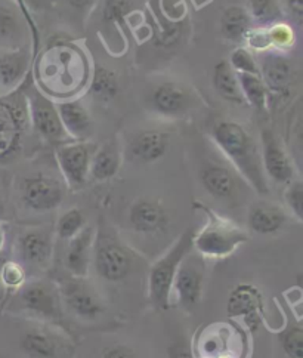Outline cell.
<instances>
[{"instance_id":"obj_1","label":"cell","mask_w":303,"mask_h":358,"mask_svg":"<svg viewBox=\"0 0 303 358\" xmlns=\"http://www.w3.org/2000/svg\"><path fill=\"white\" fill-rule=\"evenodd\" d=\"M210 136L235 171L258 194L265 196L269 193L268 178L263 172L260 159V147L242 123L221 120L213 124Z\"/></svg>"},{"instance_id":"obj_2","label":"cell","mask_w":303,"mask_h":358,"mask_svg":"<svg viewBox=\"0 0 303 358\" xmlns=\"http://www.w3.org/2000/svg\"><path fill=\"white\" fill-rule=\"evenodd\" d=\"M194 208L206 215V222L198 231H194L193 250L205 259L228 258L249 240L247 231L225 218L216 210L201 201H194Z\"/></svg>"},{"instance_id":"obj_3","label":"cell","mask_w":303,"mask_h":358,"mask_svg":"<svg viewBox=\"0 0 303 358\" xmlns=\"http://www.w3.org/2000/svg\"><path fill=\"white\" fill-rule=\"evenodd\" d=\"M40 69L45 89L49 94L77 91L87 79V64L79 49L59 43L49 48L42 55Z\"/></svg>"},{"instance_id":"obj_4","label":"cell","mask_w":303,"mask_h":358,"mask_svg":"<svg viewBox=\"0 0 303 358\" xmlns=\"http://www.w3.org/2000/svg\"><path fill=\"white\" fill-rule=\"evenodd\" d=\"M194 229L188 228L178 240L151 265L148 273V301L156 311L170 308L172 285L176 271L188 253L193 252Z\"/></svg>"},{"instance_id":"obj_5","label":"cell","mask_w":303,"mask_h":358,"mask_svg":"<svg viewBox=\"0 0 303 358\" xmlns=\"http://www.w3.org/2000/svg\"><path fill=\"white\" fill-rule=\"evenodd\" d=\"M29 124L25 96H0V162L10 159L20 150L22 134Z\"/></svg>"},{"instance_id":"obj_6","label":"cell","mask_w":303,"mask_h":358,"mask_svg":"<svg viewBox=\"0 0 303 358\" xmlns=\"http://www.w3.org/2000/svg\"><path fill=\"white\" fill-rule=\"evenodd\" d=\"M24 96L27 102L29 122L37 134L55 145L71 141L62 127L57 104L52 99L36 86L30 87Z\"/></svg>"},{"instance_id":"obj_7","label":"cell","mask_w":303,"mask_h":358,"mask_svg":"<svg viewBox=\"0 0 303 358\" xmlns=\"http://www.w3.org/2000/svg\"><path fill=\"white\" fill-rule=\"evenodd\" d=\"M96 145L91 141H67L55 148L58 168L71 189L83 188L89 181L92 156Z\"/></svg>"},{"instance_id":"obj_8","label":"cell","mask_w":303,"mask_h":358,"mask_svg":"<svg viewBox=\"0 0 303 358\" xmlns=\"http://www.w3.org/2000/svg\"><path fill=\"white\" fill-rule=\"evenodd\" d=\"M58 293L61 303L66 308L86 322H95L104 314L105 306L99 298L92 285L87 283V278L68 277L58 281Z\"/></svg>"},{"instance_id":"obj_9","label":"cell","mask_w":303,"mask_h":358,"mask_svg":"<svg viewBox=\"0 0 303 358\" xmlns=\"http://www.w3.org/2000/svg\"><path fill=\"white\" fill-rule=\"evenodd\" d=\"M206 278V265L205 258H201L197 253H188L186 258L181 262L178 271H176L172 295H175L178 302L185 311H193L201 302L203 296Z\"/></svg>"},{"instance_id":"obj_10","label":"cell","mask_w":303,"mask_h":358,"mask_svg":"<svg viewBox=\"0 0 303 358\" xmlns=\"http://www.w3.org/2000/svg\"><path fill=\"white\" fill-rule=\"evenodd\" d=\"M92 262L96 274L110 283H119L132 271L133 259L131 250L112 237L96 236Z\"/></svg>"},{"instance_id":"obj_11","label":"cell","mask_w":303,"mask_h":358,"mask_svg":"<svg viewBox=\"0 0 303 358\" xmlns=\"http://www.w3.org/2000/svg\"><path fill=\"white\" fill-rule=\"evenodd\" d=\"M20 306L25 311L40 320L58 322L61 318V299L57 285L47 280L37 278L25 281L18 289Z\"/></svg>"},{"instance_id":"obj_12","label":"cell","mask_w":303,"mask_h":358,"mask_svg":"<svg viewBox=\"0 0 303 358\" xmlns=\"http://www.w3.org/2000/svg\"><path fill=\"white\" fill-rule=\"evenodd\" d=\"M260 159L263 172L275 184L287 185L296 178L295 163L286 150L283 141L272 129L265 127L260 132Z\"/></svg>"},{"instance_id":"obj_13","label":"cell","mask_w":303,"mask_h":358,"mask_svg":"<svg viewBox=\"0 0 303 358\" xmlns=\"http://www.w3.org/2000/svg\"><path fill=\"white\" fill-rule=\"evenodd\" d=\"M226 313L232 320H239L251 334L259 330L265 318L263 296L258 286L251 283L237 285L226 302Z\"/></svg>"},{"instance_id":"obj_14","label":"cell","mask_w":303,"mask_h":358,"mask_svg":"<svg viewBox=\"0 0 303 358\" xmlns=\"http://www.w3.org/2000/svg\"><path fill=\"white\" fill-rule=\"evenodd\" d=\"M21 200L24 206L33 212L55 210L64 200V187L52 176L34 175L22 182Z\"/></svg>"},{"instance_id":"obj_15","label":"cell","mask_w":303,"mask_h":358,"mask_svg":"<svg viewBox=\"0 0 303 358\" xmlns=\"http://www.w3.org/2000/svg\"><path fill=\"white\" fill-rule=\"evenodd\" d=\"M96 236V229L91 225H86L77 236L68 240L64 265L71 277H89Z\"/></svg>"},{"instance_id":"obj_16","label":"cell","mask_w":303,"mask_h":358,"mask_svg":"<svg viewBox=\"0 0 303 358\" xmlns=\"http://www.w3.org/2000/svg\"><path fill=\"white\" fill-rule=\"evenodd\" d=\"M288 220L290 215L284 208L267 200L255 201L247 212V227L251 233L259 236L280 233Z\"/></svg>"},{"instance_id":"obj_17","label":"cell","mask_w":303,"mask_h":358,"mask_svg":"<svg viewBox=\"0 0 303 358\" xmlns=\"http://www.w3.org/2000/svg\"><path fill=\"white\" fill-rule=\"evenodd\" d=\"M18 255L20 258L33 266L47 268L54 258V238L45 229H27L18 240Z\"/></svg>"},{"instance_id":"obj_18","label":"cell","mask_w":303,"mask_h":358,"mask_svg":"<svg viewBox=\"0 0 303 358\" xmlns=\"http://www.w3.org/2000/svg\"><path fill=\"white\" fill-rule=\"evenodd\" d=\"M151 106L164 117H181L191 108L193 98L185 86L176 82H164L154 89Z\"/></svg>"},{"instance_id":"obj_19","label":"cell","mask_w":303,"mask_h":358,"mask_svg":"<svg viewBox=\"0 0 303 358\" xmlns=\"http://www.w3.org/2000/svg\"><path fill=\"white\" fill-rule=\"evenodd\" d=\"M259 76L268 91L286 94L296 79V70L286 57L280 54H267L260 61Z\"/></svg>"},{"instance_id":"obj_20","label":"cell","mask_w":303,"mask_h":358,"mask_svg":"<svg viewBox=\"0 0 303 358\" xmlns=\"http://www.w3.org/2000/svg\"><path fill=\"white\" fill-rule=\"evenodd\" d=\"M129 222L136 233L156 234L168 227V212L156 200L140 199L129 210Z\"/></svg>"},{"instance_id":"obj_21","label":"cell","mask_w":303,"mask_h":358,"mask_svg":"<svg viewBox=\"0 0 303 358\" xmlns=\"http://www.w3.org/2000/svg\"><path fill=\"white\" fill-rule=\"evenodd\" d=\"M62 127L73 141H89L94 132V122L89 111L80 101L66 99L57 104Z\"/></svg>"},{"instance_id":"obj_22","label":"cell","mask_w":303,"mask_h":358,"mask_svg":"<svg viewBox=\"0 0 303 358\" xmlns=\"http://www.w3.org/2000/svg\"><path fill=\"white\" fill-rule=\"evenodd\" d=\"M29 66L30 57L21 48L0 54V96L14 91L24 79Z\"/></svg>"},{"instance_id":"obj_23","label":"cell","mask_w":303,"mask_h":358,"mask_svg":"<svg viewBox=\"0 0 303 358\" xmlns=\"http://www.w3.org/2000/svg\"><path fill=\"white\" fill-rule=\"evenodd\" d=\"M169 147V135L158 129L142 131L138 134L131 144V155L141 163H156Z\"/></svg>"},{"instance_id":"obj_24","label":"cell","mask_w":303,"mask_h":358,"mask_svg":"<svg viewBox=\"0 0 303 358\" xmlns=\"http://www.w3.org/2000/svg\"><path fill=\"white\" fill-rule=\"evenodd\" d=\"M121 162L123 155L117 139H111L104 145L96 147L91 162L89 178L95 181H108L119 173Z\"/></svg>"},{"instance_id":"obj_25","label":"cell","mask_w":303,"mask_h":358,"mask_svg":"<svg viewBox=\"0 0 303 358\" xmlns=\"http://www.w3.org/2000/svg\"><path fill=\"white\" fill-rule=\"evenodd\" d=\"M200 182L207 193L218 200H230L237 189L235 178L221 164H207L200 172Z\"/></svg>"},{"instance_id":"obj_26","label":"cell","mask_w":303,"mask_h":358,"mask_svg":"<svg viewBox=\"0 0 303 358\" xmlns=\"http://www.w3.org/2000/svg\"><path fill=\"white\" fill-rule=\"evenodd\" d=\"M22 39V24L17 5L9 0H0V49H20Z\"/></svg>"},{"instance_id":"obj_27","label":"cell","mask_w":303,"mask_h":358,"mask_svg":"<svg viewBox=\"0 0 303 358\" xmlns=\"http://www.w3.org/2000/svg\"><path fill=\"white\" fill-rule=\"evenodd\" d=\"M21 348L29 358H57L59 342L49 330L34 327L24 334Z\"/></svg>"},{"instance_id":"obj_28","label":"cell","mask_w":303,"mask_h":358,"mask_svg":"<svg viewBox=\"0 0 303 358\" xmlns=\"http://www.w3.org/2000/svg\"><path fill=\"white\" fill-rule=\"evenodd\" d=\"M251 29H253V21H251L246 8L235 5L223 10L221 18V31L225 39L231 42H243Z\"/></svg>"},{"instance_id":"obj_29","label":"cell","mask_w":303,"mask_h":358,"mask_svg":"<svg viewBox=\"0 0 303 358\" xmlns=\"http://www.w3.org/2000/svg\"><path fill=\"white\" fill-rule=\"evenodd\" d=\"M213 86L219 96L232 104H244V98L239 89L237 74L231 69L228 61H221L213 69Z\"/></svg>"},{"instance_id":"obj_30","label":"cell","mask_w":303,"mask_h":358,"mask_svg":"<svg viewBox=\"0 0 303 358\" xmlns=\"http://www.w3.org/2000/svg\"><path fill=\"white\" fill-rule=\"evenodd\" d=\"M237 80L242 89L244 102L256 110H265L268 106V89L265 86L260 76L235 73Z\"/></svg>"},{"instance_id":"obj_31","label":"cell","mask_w":303,"mask_h":358,"mask_svg":"<svg viewBox=\"0 0 303 358\" xmlns=\"http://www.w3.org/2000/svg\"><path fill=\"white\" fill-rule=\"evenodd\" d=\"M119 80L114 71H111L107 67L96 66L92 71L91 78V94L98 101H111L119 94Z\"/></svg>"},{"instance_id":"obj_32","label":"cell","mask_w":303,"mask_h":358,"mask_svg":"<svg viewBox=\"0 0 303 358\" xmlns=\"http://www.w3.org/2000/svg\"><path fill=\"white\" fill-rule=\"evenodd\" d=\"M247 12L260 27H268L271 24L279 22L281 18V8L279 0H247Z\"/></svg>"},{"instance_id":"obj_33","label":"cell","mask_w":303,"mask_h":358,"mask_svg":"<svg viewBox=\"0 0 303 358\" xmlns=\"http://www.w3.org/2000/svg\"><path fill=\"white\" fill-rule=\"evenodd\" d=\"M86 225L87 224L83 212L77 208H71L59 216L55 231L58 238L68 241L74 236H77Z\"/></svg>"},{"instance_id":"obj_34","label":"cell","mask_w":303,"mask_h":358,"mask_svg":"<svg viewBox=\"0 0 303 358\" xmlns=\"http://www.w3.org/2000/svg\"><path fill=\"white\" fill-rule=\"evenodd\" d=\"M280 347L288 358H303V330L299 323L288 324L279 335Z\"/></svg>"},{"instance_id":"obj_35","label":"cell","mask_w":303,"mask_h":358,"mask_svg":"<svg viewBox=\"0 0 303 358\" xmlns=\"http://www.w3.org/2000/svg\"><path fill=\"white\" fill-rule=\"evenodd\" d=\"M265 30H267L269 48L284 50L295 46V42H296L295 31L288 24L279 21L268 25V27H265Z\"/></svg>"},{"instance_id":"obj_36","label":"cell","mask_w":303,"mask_h":358,"mask_svg":"<svg viewBox=\"0 0 303 358\" xmlns=\"http://www.w3.org/2000/svg\"><path fill=\"white\" fill-rule=\"evenodd\" d=\"M284 203L290 216H293L299 222L303 220V184L299 178L288 182L284 189Z\"/></svg>"},{"instance_id":"obj_37","label":"cell","mask_w":303,"mask_h":358,"mask_svg":"<svg viewBox=\"0 0 303 358\" xmlns=\"http://www.w3.org/2000/svg\"><path fill=\"white\" fill-rule=\"evenodd\" d=\"M228 64L235 73L259 76V64L253 54L244 46H238L232 50Z\"/></svg>"},{"instance_id":"obj_38","label":"cell","mask_w":303,"mask_h":358,"mask_svg":"<svg viewBox=\"0 0 303 358\" xmlns=\"http://www.w3.org/2000/svg\"><path fill=\"white\" fill-rule=\"evenodd\" d=\"M27 281L24 266L15 261H5L0 265V283L6 289L18 290Z\"/></svg>"},{"instance_id":"obj_39","label":"cell","mask_w":303,"mask_h":358,"mask_svg":"<svg viewBox=\"0 0 303 358\" xmlns=\"http://www.w3.org/2000/svg\"><path fill=\"white\" fill-rule=\"evenodd\" d=\"M131 3L129 0H107L104 6V21L105 22H119L124 18Z\"/></svg>"},{"instance_id":"obj_40","label":"cell","mask_w":303,"mask_h":358,"mask_svg":"<svg viewBox=\"0 0 303 358\" xmlns=\"http://www.w3.org/2000/svg\"><path fill=\"white\" fill-rule=\"evenodd\" d=\"M104 358H138L136 352L128 345H114L104 352Z\"/></svg>"},{"instance_id":"obj_41","label":"cell","mask_w":303,"mask_h":358,"mask_svg":"<svg viewBox=\"0 0 303 358\" xmlns=\"http://www.w3.org/2000/svg\"><path fill=\"white\" fill-rule=\"evenodd\" d=\"M169 358H195L193 350H189L182 342L173 343L169 348Z\"/></svg>"},{"instance_id":"obj_42","label":"cell","mask_w":303,"mask_h":358,"mask_svg":"<svg viewBox=\"0 0 303 358\" xmlns=\"http://www.w3.org/2000/svg\"><path fill=\"white\" fill-rule=\"evenodd\" d=\"M287 9L290 10V14L296 20V22H302L303 17V0H286Z\"/></svg>"},{"instance_id":"obj_43","label":"cell","mask_w":303,"mask_h":358,"mask_svg":"<svg viewBox=\"0 0 303 358\" xmlns=\"http://www.w3.org/2000/svg\"><path fill=\"white\" fill-rule=\"evenodd\" d=\"M66 2L74 9H86L94 3V0H66Z\"/></svg>"},{"instance_id":"obj_44","label":"cell","mask_w":303,"mask_h":358,"mask_svg":"<svg viewBox=\"0 0 303 358\" xmlns=\"http://www.w3.org/2000/svg\"><path fill=\"white\" fill-rule=\"evenodd\" d=\"M6 238H8V231H6V225L3 221H0V257L5 252L6 248Z\"/></svg>"},{"instance_id":"obj_45","label":"cell","mask_w":303,"mask_h":358,"mask_svg":"<svg viewBox=\"0 0 303 358\" xmlns=\"http://www.w3.org/2000/svg\"><path fill=\"white\" fill-rule=\"evenodd\" d=\"M24 2L34 6V8H39V5H40V0H24Z\"/></svg>"},{"instance_id":"obj_46","label":"cell","mask_w":303,"mask_h":358,"mask_svg":"<svg viewBox=\"0 0 303 358\" xmlns=\"http://www.w3.org/2000/svg\"><path fill=\"white\" fill-rule=\"evenodd\" d=\"M3 215H5V206H3L2 199H0V221L3 220Z\"/></svg>"}]
</instances>
